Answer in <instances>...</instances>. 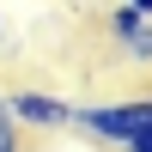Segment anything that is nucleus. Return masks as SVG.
<instances>
[{
    "instance_id": "1",
    "label": "nucleus",
    "mask_w": 152,
    "mask_h": 152,
    "mask_svg": "<svg viewBox=\"0 0 152 152\" xmlns=\"http://www.w3.org/2000/svg\"><path fill=\"white\" fill-rule=\"evenodd\" d=\"M73 128H85L104 146H128L134 134L152 128V97H128V104H85L73 110Z\"/></svg>"
},
{
    "instance_id": "2",
    "label": "nucleus",
    "mask_w": 152,
    "mask_h": 152,
    "mask_svg": "<svg viewBox=\"0 0 152 152\" xmlns=\"http://www.w3.org/2000/svg\"><path fill=\"white\" fill-rule=\"evenodd\" d=\"M0 104H6V116L18 122V128H37V134H61L73 128V110L67 97H49V91H0Z\"/></svg>"
},
{
    "instance_id": "3",
    "label": "nucleus",
    "mask_w": 152,
    "mask_h": 152,
    "mask_svg": "<svg viewBox=\"0 0 152 152\" xmlns=\"http://www.w3.org/2000/svg\"><path fill=\"white\" fill-rule=\"evenodd\" d=\"M104 24H110V43H116V55H122V61L152 67V18H146V12H134L128 0H116Z\"/></svg>"
},
{
    "instance_id": "4",
    "label": "nucleus",
    "mask_w": 152,
    "mask_h": 152,
    "mask_svg": "<svg viewBox=\"0 0 152 152\" xmlns=\"http://www.w3.org/2000/svg\"><path fill=\"white\" fill-rule=\"evenodd\" d=\"M0 152H18V122L6 116V104H0Z\"/></svg>"
},
{
    "instance_id": "5",
    "label": "nucleus",
    "mask_w": 152,
    "mask_h": 152,
    "mask_svg": "<svg viewBox=\"0 0 152 152\" xmlns=\"http://www.w3.org/2000/svg\"><path fill=\"white\" fill-rule=\"evenodd\" d=\"M122 152H152V128H146V134H134V140L122 146Z\"/></svg>"
},
{
    "instance_id": "6",
    "label": "nucleus",
    "mask_w": 152,
    "mask_h": 152,
    "mask_svg": "<svg viewBox=\"0 0 152 152\" xmlns=\"http://www.w3.org/2000/svg\"><path fill=\"white\" fill-rule=\"evenodd\" d=\"M128 6H134V12H146V18H152V0H128Z\"/></svg>"
}]
</instances>
